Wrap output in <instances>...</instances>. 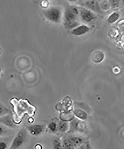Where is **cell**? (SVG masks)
Wrapping results in <instances>:
<instances>
[{
  "label": "cell",
  "mask_w": 124,
  "mask_h": 149,
  "mask_svg": "<svg viewBox=\"0 0 124 149\" xmlns=\"http://www.w3.org/2000/svg\"><path fill=\"white\" fill-rule=\"evenodd\" d=\"M85 149H92V148L90 144H87L85 147Z\"/></svg>",
  "instance_id": "obj_22"
},
{
  "label": "cell",
  "mask_w": 124,
  "mask_h": 149,
  "mask_svg": "<svg viewBox=\"0 0 124 149\" xmlns=\"http://www.w3.org/2000/svg\"><path fill=\"white\" fill-rule=\"evenodd\" d=\"M45 15L47 18L53 22H59L61 19V11L57 8H53L49 9L45 12Z\"/></svg>",
  "instance_id": "obj_2"
},
{
  "label": "cell",
  "mask_w": 124,
  "mask_h": 149,
  "mask_svg": "<svg viewBox=\"0 0 124 149\" xmlns=\"http://www.w3.org/2000/svg\"><path fill=\"white\" fill-rule=\"evenodd\" d=\"M104 58V55L102 52L97 51L95 52L92 54V60L95 63H99L102 62Z\"/></svg>",
  "instance_id": "obj_7"
},
{
  "label": "cell",
  "mask_w": 124,
  "mask_h": 149,
  "mask_svg": "<svg viewBox=\"0 0 124 149\" xmlns=\"http://www.w3.org/2000/svg\"><path fill=\"white\" fill-rule=\"evenodd\" d=\"M78 14V10L72 6L68 7L66 9L65 14L66 22L76 21Z\"/></svg>",
  "instance_id": "obj_5"
},
{
  "label": "cell",
  "mask_w": 124,
  "mask_h": 149,
  "mask_svg": "<svg viewBox=\"0 0 124 149\" xmlns=\"http://www.w3.org/2000/svg\"><path fill=\"white\" fill-rule=\"evenodd\" d=\"M68 127V124L65 122H60L59 125V129L61 131L65 132L66 131Z\"/></svg>",
  "instance_id": "obj_16"
},
{
  "label": "cell",
  "mask_w": 124,
  "mask_h": 149,
  "mask_svg": "<svg viewBox=\"0 0 124 149\" xmlns=\"http://www.w3.org/2000/svg\"><path fill=\"white\" fill-rule=\"evenodd\" d=\"M70 139L75 148H77L82 145L83 140L81 138L74 137L70 138Z\"/></svg>",
  "instance_id": "obj_10"
},
{
  "label": "cell",
  "mask_w": 124,
  "mask_h": 149,
  "mask_svg": "<svg viewBox=\"0 0 124 149\" xmlns=\"http://www.w3.org/2000/svg\"><path fill=\"white\" fill-rule=\"evenodd\" d=\"M1 68L0 67V73H1Z\"/></svg>",
  "instance_id": "obj_23"
},
{
  "label": "cell",
  "mask_w": 124,
  "mask_h": 149,
  "mask_svg": "<svg viewBox=\"0 0 124 149\" xmlns=\"http://www.w3.org/2000/svg\"><path fill=\"white\" fill-rule=\"evenodd\" d=\"M26 128L27 132H29L31 135L34 136H37L43 132L45 125H43L35 124L28 126Z\"/></svg>",
  "instance_id": "obj_4"
},
{
  "label": "cell",
  "mask_w": 124,
  "mask_h": 149,
  "mask_svg": "<svg viewBox=\"0 0 124 149\" xmlns=\"http://www.w3.org/2000/svg\"><path fill=\"white\" fill-rule=\"evenodd\" d=\"M107 1H104V3L101 5V7L102 8V9H105L109 8V6H110L109 3H107Z\"/></svg>",
  "instance_id": "obj_19"
},
{
  "label": "cell",
  "mask_w": 124,
  "mask_h": 149,
  "mask_svg": "<svg viewBox=\"0 0 124 149\" xmlns=\"http://www.w3.org/2000/svg\"><path fill=\"white\" fill-rule=\"evenodd\" d=\"M83 19L86 22H90L95 18V16L91 12L86 9H83L81 13Z\"/></svg>",
  "instance_id": "obj_8"
},
{
  "label": "cell",
  "mask_w": 124,
  "mask_h": 149,
  "mask_svg": "<svg viewBox=\"0 0 124 149\" xmlns=\"http://www.w3.org/2000/svg\"><path fill=\"white\" fill-rule=\"evenodd\" d=\"M0 123L9 128L14 129L18 127L13 120L11 113L1 117Z\"/></svg>",
  "instance_id": "obj_3"
},
{
  "label": "cell",
  "mask_w": 124,
  "mask_h": 149,
  "mask_svg": "<svg viewBox=\"0 0 124 149\" xmlns=\"http://www.w3.org/2000/svg\"><path fill=\"white\" fill-rule=\"evenodd\" d=\"M9 128L0 123V138L6 136L9 132Z\"/></svg>",
  "instance_id": "obj_13"
},
{
  "label": "cell",
  "mask_w": 124,
  "mask_h": 149,
  "mask_svg": "<svg viewBox=\"0 0 124 149\" xmlns=\"http://www.w3.org/2000/svg\"><path fill=\"white\" fill-rule=\"evenodd\" d=\"M11 113L10 110L2 104L0 103V118Z\"/></svg>",
  "instance_id": "obj_12"
},
{
  "label": "cell",
  "mask_w": 124,
  "mask_h": 149,
  "mask_svg": "<svg viewBox=\"0 0 124 149\" xmlns=\"http://www.w3.org/2000/svg\"><path fill=\"white\" fill-rule=\"evenodd\" d=\"M85 147H85V146H84V145H81L80 147L77 148L76 149H85Z\"/></svg>",
  "instance_id": "obj_21"
},
{
  "label": "cell",
  "mask_w": 124,
  "mask_h": 149,
  "mask_svg": "<svg viewBox=\"0 0 124 149\" xmlns=\"http://www.w3.org/2000/svg\"><path fill=\"white\" fill-rule=\"evenodd\" d=\"M90 30V28L85 25H82L75 29L72 31L71 33L75 36H81L87 33Z\"/></svg>",
  "instance_id": "obj_6"
},
{
  "label": "cell",
  "mask_w": 124,
  "mask_h": 149,
  "mask_svg": "<svg viewBox=\"0 0 124 149\" xmlns=\"http://www.w3.org/2000/svg\"><path fill=\"white\" fill-rule=\"evenodd\" d=\"M63 149H75L70 139H66L63 142L62 144Z\"/></svg>",
  "instance_id": "obj_11"
},
{
  "label": "cell",
  "mask_w": 124,
  "mask_h": 149,
  "mask_svg": "<svg viewBox=\"0 0 124 149\" xmlns=\"http://www.w3.org/2000/svg\"><path fill=\"white\" fill-rule=\"evenodd\" d=\"M88 7L95 11L100 13V12L99 5L96 1H88L86 2Z\"/></svg>",
  "instance_id": "obj_9"
},
{
  "label": "cell",
  "mask_w": 124,
  "mask_h": 149,
  "mask_svg": "<svg viewBox=\"0 0 124 149\" xmlns=\"http://www.w3.org/2000/svg\"><path fill=\"white\" fill-rule=\"evenodd\" d=\"M53 149H63L62 145L58 140L56 139L53 142Z\"/></svg>",
  "instance_id": "obj_17"
},
{
  "label": "cell",
  "mask_w": 124,
  "mask_h": 149,
  "mask_svg": "<svg viewBox=\"0 0 124 149\" xmlns=\"http://www.w3.org/2000/svg\"><path fill=\"white\" fill-rule=\"evenodd\" d=\"M49 129L52 131H54L56 129V125L54 122H52L49 125Z\"/></svg>",
  "instance_id": "obj_20"
},
{
  "label": "cell",
  "mask_w": 124,
  "mask_h": 149,
  "mask_svg": "<svg viewBox=\"0 0 124 149\" xmlns=\"http://www.w3.org/2000/svg\"><path fill=\"white\" fill-rule=\"evenodd\" d=\"M119 15L116 13H114L111 14L107 20L108 22L109 23H113L116 22L119 18Z\"/></svg>",
  "instance_id": "obj_14"
},
{
  "label": "cell",
  "mask_w": 124,
  "mask_h": 149,
  "mask_svg": "<svg viewBox=\"0 0 124 149\" xmlns=\"http://www.w3.org/2000/svg\"><path fill=\"white\" fill-rule=\"evenodd\" d=\"M27 136V130L26 128L21 129L13 138L8 149H19L26 141Z\"/></svg>",
  "instance_id": "obj_1"
},
{
  "label": "cell",
  "mask_w": 124,
  "mask_h": 149,
  "mask_svg": "<svg viewBox=\"0 0 124 149\" xmlns=\"http://www.w3.org/2000/svg\"><path fill=\"white\" fill-rule=\"evenodd\" d=\"M75 114L79 118L82 119H85L86 118V114L84 112L79 109L75 110Z\"/></svg>",
  "instance_id": "obj_15"
},
{
  "label": "cell",
  "mask_w": 124,
  "mask_h": 149,
  "mask_svg": "<svg viewBox=\"0 0 124 149\" xmlns=\"http://www.w3.org/2000/svg\"><path fill=\"white\" fill-rule=\"evenodd\" d=\"M8 147L7 142L2 139L0 140V149H6Z\"/></svg>",
  "instance_id": "obj_18"
}]
</instances>
